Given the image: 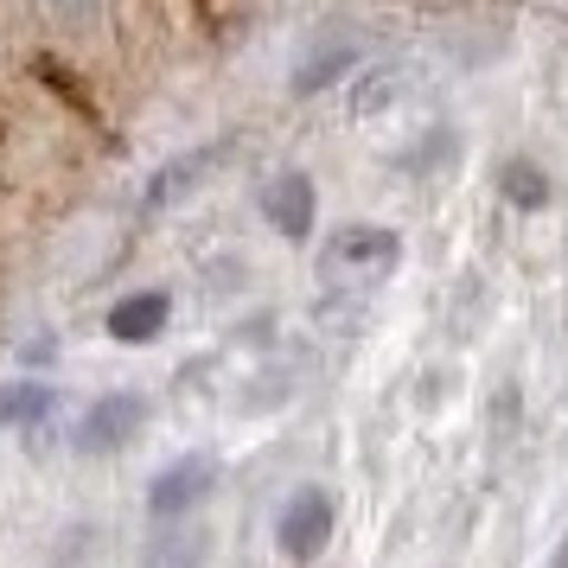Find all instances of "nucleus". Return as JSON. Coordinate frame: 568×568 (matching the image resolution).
Masks as SVG:
<instances>
[{
  "label": "nucleus",
  "mask_w": 568,
  "mask_h": 568,
  "mask_svg": "<svg viewBox=\"0 0 568 568\" xmlns=\"http://www.w3.org/2000/svg\"><path fill=\"white\" fill-rule=\"evenodd\" d=\"M396 231H377V224H358V231H338L326 243V256H320V282L326 287H371L384 282L389 268H396Z\"/></svg>",
  "instance_id": "f257e3e1"
},
{
  "label": "nucleus",
  "mask_w": 568,
  "mask_h": 568,
  "mask_svg": "<svg viewBox=\"0 0 568 568\" xmlns=\"http://www.w3.org/2000/svg\"><path fill=\"white\" fill-rule=\"evenodd\" d=\"M275 542H282L287 562H313L326 542H333V491L326 486H301L275 517Z\"/></svg>",
  "instance_id": "f03ea898"
},
{
  "label": "nucleus",
  "mask_w": 568,
  "mask_h": 568,
  "mask_svg": "<svg viewBox=\"0 0 568 568\" xmlns=\"http://www.w3.org/2000/svg\"><path fill=\"white\" fill-rule=\"evenodd\" d=\"M141 422H148V403L134 389H115L103 403H90V415L78 422V454H115V447H129Z\"/></svg>",
  "instance_id": "7ed1b4c3"
},
{
  "label": "nucleus",
  "mask_w": 568,
  "mask_h": 568,
  "mask_svg": "<svg viewBox=\"0 0 568 568\" xmlns=\"http://www.w3.org/2000/svg\"><path fill=\"white\" fill-rule=\"evenodd\" d=\"M211 486H217V460H211V454H185V460H173L166 473H154V486H148V511L154 517H180V511H192Z\"/></svg>",
  "instance_id": "20e7f679"
},
{
  "label": "nucleus",
  "mask_w": 568,
  "mask_h": 568,
  "mask_svg": "<svg viewBox=\"0 0 568 568\" xmlns=\"http://www.w3.org/2000/svg\"><path fill=\"white\" fill-rule=\"evenodd\" d=\"M262 217L287 236V243H301L313 231V180L307 173H282V180L262 192Z\"/></svg>",
  "instance_id": "39448f33"
},
{
  "label": "nucleus",
  "mask_w": 568,
  "mask_h": 568,
  "mask_svg": "<svg viewBox=\"0 0 568 568\" xmlns=\"http://www.w3.org/2000/svg\"><path fill=\"white\" fill-rule=\"evenodd\" d=\"M166 313H173V301L160 287H148V294H129V301L109 307V333L122 338V345H141V338H154L166 326Z\"/></svg>",
  "instance_id": "423d86ee"
},
{
  "label": "nucleus",
  "mask_w": 568,
  "mask_h": 568,
  "mask_svg": "<svg viewBox=\"0 0 568 568\" xmlns=\"http://www.w3.org/2000/svg\"><path fill=\"white\" fill-rule=\"evenodd\" d=\"M224 154H231V148L217 141V148H205V154H185V160H173V166H160V180L148 185V211H166L173 199H180V185L205 180V173H211V166H217Z\"/></svg>",
  "instance_id": "0eeeda50"
},
{
  "label": "nucleus",
  "mask_w": 568,
  "mask_h": 568,
  "mask_svg": "<svg viewBox=\"0 0 568 568\" xmlns=\"http://www.w3.org/2000/svg\"><path fill=\"white\" fill-rule=\"evenodd\" d=\"M58 396L45 384H0V428H32V422H52Z\"/></svg>",
  "instance_id": "6e6552de"
},
{
  "label": "nucleus",
  "mask_w": 568,
  "mask_h": 568,
  "mask_svg": "<svg viewBox=\"0 0 568 568\" xmlns=\"http://www.w3.org/2000/svg\"><path fill=\"white\" fill-rule=\"evenodd\" d=\"M498 185H505V199H511L517 211H537L542 199H549V185H542V173L530 166V160H511V166L498 173Z\"/></svg>",
  "instance_id": "1a4fd4ad"
},
{
  "label": "nucleus",
  "mask_w": 568,
  "mask_h": 568,
  "mask_svg": "<svg viewBox=\"0 0 568 568\" xmlns=\"http://www.w3.org/2000/svg\"><path fill=\"white\" fill-rule=\"evenodd\" d=\"M345 64H352V52H333V58H320L313 71H301V78H294V90H301V97H313V90H320V83H326V78H338Z\"/></svg>",
  "instance_id": "9d476101"
},
{
  "label": "nucleus",
  "mask_w": 568,
  "mask_h": 568,
  "mask_svg": "<svg viewBox=\"0 0 568 568\" xmlns=\"http://www.w3.org/2000/svg\"><path fill=\"white\" fill-rule=\"evenodd\" d=\"M549 568H568V530H562V542H556V562Z\"/></svg>",
  "instance_id": "9b49d317"
}]
</instances>
